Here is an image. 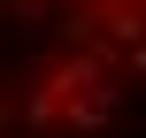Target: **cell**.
Instances as JSON below:
<instances>
[{"instance_id": "6da1fadb", "label": "cell", "mask_w": 146, "mask_h": 138, "mask_svg": "<svg viewBox=\"0 0 146 138\" xmlns=\"http://www.w3.org/2000/svg\"><path fill=\"white\" fill-rule=\"evenodd\" d=\"M146 100V0H0V138H92Z\"/></svg>"}]
</instances>
